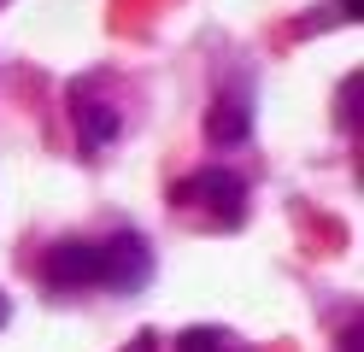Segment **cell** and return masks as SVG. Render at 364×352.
<instances>
[{
  "label": "cell",
  "instance_id": "5b68a950",
  "mask_svg": "<svg viewBox=\"0 0 364 352\" xmlns=\"http://www.w3.org/2000/svg\"><path fill=\"white\" fill-rule=\"evenodd\" d=\"M71 100H77V117H82V147H100V141L118 135V117H112V106H88L82 88L71 94Z\"/></svg>",
  "mask_w": 364,
  "mask_h": 352
},
{
  "label": "cell",
  "instance_id": "3957f363",
  "mask_svg": "<svg viewBox=\"0 0 364 352\" xmlns=\"http://www.w3.org/2000/svg\"><path fill=\"white\" fill-rule=\"evenodd\" d=\"M48 282L59 288H88V282H100V247H82V241H65L48 252Z\"/></svg>",
  "mask_w": 364,
  "mask_h": 352
},
{
  "label": "cell",
  "instance_id": "277c9868",
  "mask_svg": "<svg viewBox=\"0 0 364 352\" xmlns=\"http://www.w3.org/2000/svg\"><path fill=\"white\" fill-rule=\"evenodd\" d=\"M247 100H235V94H218L212 100V124H206V135L218 141V147H235V141H247Z\"/></svg>",
  "mask_w": 364,
  "mask_h": 352
},
{
  "label": "cell",
  "instance_id": "8992f818",
  "mask_svg": "<svg viewBox=\"0 0 364 352\" xmlns=\"http://www.w3.org/2000/svg\"><path fill=\"white\" fill-rule=\"evenodd\" d=\"M176 352H247L235 335H223V329H182Z\"/></svg>",
  "mask_w": 364,
  "mask_h": 352
},
{
  "label": "cell",
  "instance_id": "52a82bcc",
  "mask_svg": "<svg viewBox=\"0 0 364 352\" xmlns=\"http://www.w3.org/2000/svg\"><path fill=\"white\" fill-rule=\"evenodd\" d=\"M347 18H353V23L364 18V0H347Z\"/></svg>",
  "mask_w": 364,
  "mask_h": 352
},
{
  "label": "cell",
  "instance_id": "ba28073f",
  "mask_svg": "<svg viewBox=\"0 0 364 352\" xmlns=\"http://www.w3.org/2000/svg\"><path fill=\"white\" fill-rule=\"evenodd\" d=\"M0 323H6V299H0Z\"/></svg>",
  "mask_w": 364,
  "mask_h": 352
},
{
  "label": "cell",
  "instance_id": "6da1fadb",
  "mask_svg": "<svg viewBox=\"0 0 364 352\" xmlns=\"http://www.w3.org/2000/svg\"><path fill=\"white\" fill-rule=\"evenodd\" d=\"M176 200L182 206H206V211H218V223H241V206H247V188H241V176L235 171H218V164H212V171H200L194 182H182L176 188Z\"/></svg>",
  "mask_w": 364,
  "mask_h": 352
},
{
  "label": "cell",
  "instance_id": "7a4b0ae2",
  "mask_svg": "<svg viewBox=\"0 0 364 352\" xmlns=\"http://www.w3.org/2000/svg\"><path fill=\"white\" fill-rule=\"evenodd\" d=\"M147 270H153V258L135 235H118V241L100 247V282H112V288H141Z\"/></svg>",
  "mask_w": 364,
  "mask_h": 352
}]
</instances>
